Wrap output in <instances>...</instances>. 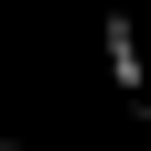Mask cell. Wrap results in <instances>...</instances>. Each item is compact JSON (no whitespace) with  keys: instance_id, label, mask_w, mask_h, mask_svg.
<instances>
[{"instance_id":"1","label":"cell","mask_w":151,"mask_h":151,"mask_svg":"<svg viewBox=\"0 0 151 151\" xmlns=\"http://www.w3.org/2000/svg\"><path fill=\"white\" fill-rule=\"evenodd\" d=\"M108 86H119V97H140V86H151V65H140V32H129V22H108Z\"/></svg>"}]
</instances>
